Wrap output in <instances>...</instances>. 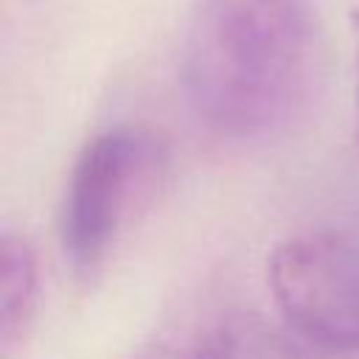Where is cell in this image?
<instances>
[{
  "instance_id": "cell-4",
  "label": "cell",
  "mask_w": 359,
  "mask_h": 359,
  "mask_svg": "<svg viewBox=\"0 0 359 359\" xmlns=\"http://www.w3.org/2000/svg\"><path fill=\"white\" fill-rule=\"evenodd\" d=\"M39 309V264L31 241L6 227L0 238V356L14 359Z\"/></svg>"
},
{
  "instance_id": "cell-5",
  "label": "cell",
  "mask_w": 359,
  "mask_h": 359,
  "mask_svg": "<svg viewBox=\"0 0 359 359\" xmlns=\"http://www.w3.org/2000/svg\"><path fill=\"white\" fill-rule=\"evenodd\" d=\"M191 359H300L289 337L258 314H230L213 325Z\"/></svg>"
},
{
  "instance_id": "cell-3",
  "label": "cell",
  "mask_w": 359,
  "mask_h": 359,
  "mask_svg": "<svg viewBox=\"0 0 359 359\" xmlns=\"http://www.w3.org/2000/svg\"><path fill=\"white\" fill-rule=\"evenodd\" d=\"M266 283L286 328L325 353H359V236L309 227L275 244Z\"/></svg>"
},
{
  "instance_id": "cell-2",
  "label": "cell",
  "mask_w": 359,
  "mask_h": 359,
  "mask_svg": "<svg viewBox=\"0 0 359 359\" xmlns=\"http://www.w3.org/2000/svg\"><path fill=\"white\" fill-rule=\"evenodd\" d=\"M165 157L163 143L140 126H112L87 140L70 168L59 213V241L73 266L93 269L107 258L135 202L160 182Z\"/></svg>"
},
{
  "instance_id": "cell-1",
  "label": "cell",
  "mask_w": 359,
  "mask_h": 359,
  "mask_svg": "<svg viewBox=\"0 0 359 359\" xmlns=\"http://www.w3.org/2000/svg\"><path fill=\"white\" fill-rule=\"evenodd\" d=\"M325 81V34L311 0H196L182 50V98L210 135L264 143L300 123Z\"/></svg>"
},
{
  "instance_id": "cell-6",
  "label": "cell",
  "mask_w": 359,
  "mask_h": 359,
  "mask_svg": "<svg viewBox=\"0 0 359 359\" xmlns=\"http://www.w3.org/2000/svg\"><path fill=\"white\" fill-rule=\"evenodd\" d=\"M353 34H356V90H353V109H356V146H359V14L353 20Z\"/></svg>"
}]
</instances>
